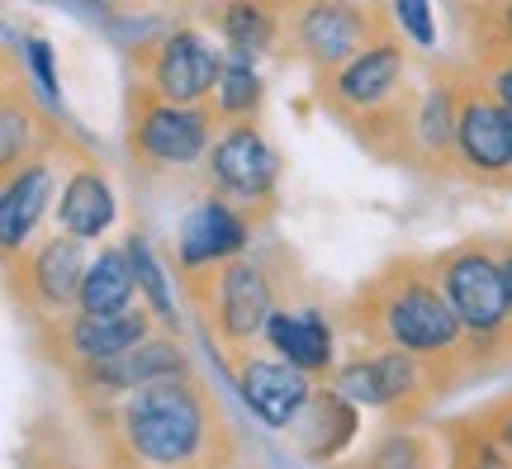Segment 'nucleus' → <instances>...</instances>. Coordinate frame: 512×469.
I'll return each mask as SVG.
<instances>
[{"mask_svg":"<svg viewBox=\"0 0 512 469\" xmlns=\"http://www.w3.org/2000/svg\"><path fill=\"white\" fill-rule=\"evenodd\" d=\"M86 242L72 233L43 237L38 247H24L19 256H5L10 289H15L24 308L34 318H57L62 308L76 304L81 294V275H86Z\"/></svg>","mask_w":512,"mask_h":469,"instance_id":"obj_8","label":"nucleus"},{"mask_svg":"<svg viewBox=\"0 0 512 469\" xmlns=\"http://www.w3.org/2000/svg\"><path fill=\"white\" fill-rule=\"evenodd\" d=\"M223 57L204 43L200 29H171L162 43L143 53V91L171 105H214Z\"/></svg>","mask_w":512,"mask_h":469,"instance_id":"obj_10","label":"nucleus"},{"mask_svg":"<svg viewBox=\"0 0 512 469\" xmlns=\"http://www.w3.org/2000/svg\"><path fill=\"white\" fill-rule=\"evenodd\" d=\"M133 294H138V271H133L128 247H100V256H91V266H86V275H81L76 313L110 318V313L133 308Z\"/></svg>","mask_w":512,"mask_h":469,"instance_id":"obj_21","label":"nucleus"},{"mask_svg":"<svg viewBox=\"0 0 512 469\" xmlns=\"http://www.w3.org/2000/svg\"><path fill=\"white\" fill-rule=\"evenodd\" d=\"M176 375H190V361H185V351L171 342V337H147L143 346H133L124 356L81 365L86 389H100V394H133V389H143V384L176 379Z\"/></svg>","mask_w":512,"mask_h":469,"instance_id":"obj_15","label":"nucleus"},{"mask_svg":"<svg viewBox=\"0 0 512 469\" xmlns=\"http://www.w3.org/2000/svg\"><path fill=\"white\" fill-rule=\"evenodd\" d=\"M34 133H38L34 109L19 105V95L10 91V95H5V114H0V162H5V176L38 157V152H34Z\"/></svg>","mask_w":512,"mask_h":469,"instance_id":"obj_26","label":"nucleus"},{"mask_svg":"<svg viewBox=\"0 0 512 469\" xmlns=\"http://www.w3.org/2000/svg\"><path fill=\"white\" fill-rule=\"evenodd\" d=\"M24 57H29V72H34L38 91L48 95V100H57V72H53V48L43 43V38H29V48H24Z\"/></svg>","mask_w":512,"mask_h":469,"instance_id":"obj_29","label":"nucleus"},{"mask_svg":"<svg viewBox=\"0 0 512 469\" xmlns=\"http://www.w3.org/2000/svg\"><path fill=\"white\" fill-rule=\"evenodd\" d=\"M498 19H503V34H508V43H512V0H503V10H498Z\"/></svg>","mask_w":512,"mask_h":469,"instance_id":"obj_34","label":"nucleus"},{"mask_svg":"<svg viewBox=\"0 0 512 469\" xmlns=\"http://www.w3.org/2000/svg\"><path fill=\"white\" fill-rule=\"evenodd\" d=\"M304 413L313 417V432H304V455L313 465H328L332 455L356 436V403L342 398L337 389H328V394H313V403Z\"/></svg>","mask_w":512,"mask_h":469,"instance_id":"obj_23","label":"nucleus"},{"mask_svg":"<svg viewBox=\"0 0 512 469\" xmlns=\"http://www.w3.org/2000/svg\"><path fill=\"white\" fill-rule=\"evenodd\" d=\"M114 190L105 181V171L91 162H76V171L62 185V199H57V233H72L81 242L91 237H105L114 228Z\"/></svg>","mask_w":512,"mask_h":469,"instance_id":"obj_18","label":"nucleus"},{"mask_svg":"<svg viewBox=\"0 0 512 469\" xmlns=\"http://www.w3.org/2000/svg\"><path fill=\"white\" fill-rule=\"evenodd\" d=\"M375 465L380 469H422L427 465V451H422V441L413 432H394V436H384L380 441Z\"/></svg>","mask_w":512,"mask_h":469,"instance_id":"obj_27","label":"nucleus"},{"mask_svg":"<svg viewBox=\"0 0 512 469\" xmlns=\"http://www.w3.org/2000/svg\"><path fill=\"white\" fill-rule=\"evenodd\" d=\"M456 162L460 176L479 185H512V114L489 91V81L460 86Z\"/></svg>","mask_w":512,"mask_h":469,"instance_id":"obj_7","label":"nucleus"},{"mask_svg":"<svg viewBox=\"0 0 512 469\" xmlns=\"http://www.w3.org/2000/svg\"><path fill=\"white\" fill-rule=\"evenodd\" d=\"M124 247H128V256H133V271H138V289H143L147 308L157 313V323L176 332V299H171L166 271L157 266V256H152V247H147V237L143 233H128Z\"/></svg>","mask_w":512,"mask_h":469,"instance_id":"obj_25","label":"nucleus"},{"mask_svg":"<svg viewBox=\"0 0 512 469\" xmlns=\"http://www.w3.org/2000/svg\"><path fill=\"white\" fill-rule=\"evenodd\" d=\"M53 185L57 176L43 157L24 162L19 171L5 176V195H0V242H5V256H19L29 247L38 218L48 214V204H53Z\"/></svg>","mask_w":512,"mask_h":469,"instance_id":"obj_17","label":"nucleus"},{"mask_svg":"<svg viewBox=\"0 0 512 469\" xmlns=\"http://www.w3.org/2000/svg\"><path fill=\"white\" fill-rule=\"evenodd\" d=\"M214 105H171L152 91L133 86V119H128V147L152 171H185L209 157L214 147Z\"/></svg>","mask_w":512,"mask_h":469,"instance_id":"obj_5","label":"nucleus"},{"mask_svg":"<svg viewBox=\"0 0 512 469\" xmlns=\"http://www.w3.org/2000/svg\"><path fill=\"white\" fill-rule=\"evenodd\" d=\"M347 469H380V465H375V460H370V465H347Z\"/></svg>","mask_w":512,"mask_h":469,"instance_id":"obj_35","label":"nucleus"},{"mask_svg":"<svg viewBox=\"0 0 512 469\" xmlns=\"http://www.w3.org/2000/svg\"><path fill=\"white\" fill-rule=\"evenodd\" d=\"M351 332H361L375 346H394L422 361H446L460 351H475L456 308L446 299L432 256H403L394 266H384L347 308Z\"/></svg>","mask_w":512,"mask_h":469,"instance_id":"obj_1","label":"nucleus"},{"mask_svg":"<svg viewBox=\"0 0 512 469\" xmlns=\"http://www.w3.org/2000/svg\"><path fill=\"white\" fill-rule=\"evenodd\" d=\"M181 275L190 280V294L204 308V332L223 346L228 361L266 332V323L275 313V294L256 261L238 256V261L204 266V271H181Z\"/></svg>","mask_w":512,"mask_h":469,"instance_id":"obj_4","label":"nucleus"},{"mask_svg":"<svg viewBox=\"0 0 512 469\" xmlns=\"http://www.w3.org/2000/svg\"><path fill=\"white\" fill-rule=\"evenodd\" d=\"M152 308L133 304L124 313H110V318H91V313H76L62 323V346L76 365H95L110 361V356H124L133 346H143L152 337Z\"/></svg>","mask_w":512,"mask_h":469,"instance_id":"obj_16","label":"nucleus"},{"mask_svg":"<svg viewBox=\"0 0 512 469\" xmlns=\"http://www.w3.org/2000/svg\"><path fill=\"white\" fill-rule=\"evenodd\" d=\"M266 337L280 351V361H290L304 375L332 370V327L318 308H275Z\"/></svg>","mask_w":512,"mask_h":469,"instance_id":"obj_19","label":"nucleus"},{"mask_svg":"<svg viewBox=\"0 0 512 469\" xmlns=\"http://www.w3.org/2000/svg\"><path fill=\"white\" fill-rule=\"evenodd\" d=\"M403 72H408V62H403L399 38L384 34L370 43L366 53L351 57L342 72L323 76V105L351 124V119H361L370 109L389 105L403 91Z\"/></svg>","mask_w":512,"mask_h":469,"instance_id":"obj_11","label":"nucleus"},{"mask_svg":"<svg viewBox=\"0 0 512 469\" xmlns=\"http://www.w3.org/2000/svg\"><path fill=\"white\" fill-rule=\"evenodd\" d=\"M233 379H238L242 403L252 408L256 422H266L275 432L294 427L304 408L313 403V384L304 370H294L290 361H238L233 365Z\"/></svg>","mask_w":512,"mask_h":469,"instance_id":"obj_14","label":"nucleus"},{"mask_svg":"<svg viewBox=\"0 0 512 469\" xmlns=\"http://www.w3.org/2000/svg\"><path fill=\"white\" fill-rule=\"evenodd\" d=\"M465 469H512V455L498 446L494 436L479 432V446H475V455H470V465Z\"/></svg>","mask_w":512,"mask_h":469,"instance_id":"obj_31","label":"nucleus"},{"mask_svg":"<svg viewBox=\"0 0 512 469\" xmlns=\"http://www.w3.org/2000/svg\"><path fill=\"white\" fill-rule=\"evenodd\" d=\"M204 166H209V195H223L238 209L266 204L275 195V181H280V152L261 138V128L252 119L223 124L214 133Z\"/></svg>","mask_w":512,"mask_h":469,"instance_id":"obj_9","label":"nucleus"},{"mask_svg":"<svg viewBox=\"0 0 512 469\" xmlns=\"http://www.w3.org/2000/svg\"><path fill=\"white\" fill-rule=\"evenodd\" d=\"M247 242H252V218L223 195H209L185 214L176 233V256H181V271H204V266L238 261Z\"/></svg>","mask_w":512,"mask_h":469,"instance_id":"obj_13","label":"nucleus"},{"mask_svg":"<svg viewBox=\"0 0 512 469\" xmlns=\"http://www.w3.org/2000/svg\"><path fill=\"white\" fill-rule=\"evenodd\" d=\"M489 91H494L498 100H503V109L512 114V57L508 62H498L494 72H489Z\"/></svg>","mask_w":512,"mask_h":469,"instance_id":"obj_32","label":"nucleus"},{"mask_svg":"<svg viewBox=\"0 0 512 469\" xmlns=\"http://www.w3.org/2000/svg\"><path fill=\"white\" fill-rule=\"evenodd\" d=\"M394 24H399L418 48H432V43H437V24H432V5H427V0H394Z\"/></svg>","mask_w":512,"mask_h":469,"instance_id":"obj_28","label":"nucleus"},{"mask_svg":"<svg viewBox=\"0 0 512 469\" xmlns=\"http://www.w3.org/2000/svg\"><path fill=\"white\" fill-rule=\"evenodd\" d=\"M219 34L233 53H266L285 34V15L271 10V0H223L219 5Z\"/></svg>","mask_w":512,"mask_h":469,"instance_id":"obj_22","label":"nucleus"},{"mask_svg":"<svg viewBox=\"0 0 512 469\" xmlns=\"http://www.w3.org/2000/svg\"><path fill=\"white\" fill-rule=\"evenodd\" d=\"M456 119H460V86L451 81H432L418 95V114H413V162H456Z\"/></svg>","mask_w":512,"mask_h":469,"instance_id":"obj_20","label":"nucleus"},{"mask_svg":"<svg viewBox=\"0 0 512 469\" xmlns=\"http://www.w3.org/2000/svg\"><path fill=\"white\" fill-rule=\"evenodd\" d=\"M498 261H503V285H508V313H512V237H498Z\"/></svg>","mask_w":512,"mask_h":469,"instance_id":"obj_33","label":"nucleus"},{"mask_svg":"<svg viewBox=\"0 0 512 469\" xmlns=\"http://www.w3.org/2000/svg\"><path fill=\"white\" fill-rule=\"evenodd\" d=\"M219 427V408L190 375L143 384L119 403L124 446L147 469H200L214 451Z\"/></svg>","mask_w":512,"mask_h":469,"instance_id":"obj_2","label":"nucleus"},{"mask_svg":"<svg viewBox=\"0 0 512 469\" xmlns=\"http://www.w3.org/2000/svg\"><path fill=\"white\" fill-rule=\"evenodd\" d=\"M484 436H494L498 446L512 455V398H503V403H494L484 413Z\"/></svg>","mask_w":512,"mask_h":469,"instance_id":"obj_30","label":"nucleus"},{"mask_svg":"<svg viewBox=\"0 0 512 469\" xmlns=\"http://www.w3.org/2000/svg\"><path fill=\"white\" fill-rule=\"evenodd\" d=\"M432 361L380 346V351H361L337 370V394L351 398L356 408H384V413H399L408 398L422 394V370Z\"/></svg>","mask_w":512,"mask_h":469,"instance_id":"obj_12","label":"nucleus"},{"mask_svg":"<svg viewBox=\"0 0 512 469\" xmlns=\"http://www.w3.org/2000/svg\"><path fill=\"white\" fill-rule=\"evenodd\" d=\"M446 299L456 308L460 327L470 346H494L512 337V313H508V285H503V261H498V242L489 237H465L456 247L432 256Z\"/></svg>","mask_w":512,"mask_h":469,"instance_id":"obj_3","label":"nucleus"},{"mask_svg":"<svg viewBox=\"0 0 512 469\" xmlns=\"http://www.w3.org/2000/svg\"><path fill=\"white\" fill-rule=\"evenodd\" d=\"M256 109H261V76H256L252 57H247V53L223 57L219 95H214V114H219V124H242V119H256Z\"/></svg>","mask_w":512,"mask_h":469,"instance_id":"obj_24","label":"nucleus"},{"mask_svg":"<svg viewBox=\"0 0 512 469\" xmlns=\"http://www.w3.org/2000/svg\"><path fill=\"white\" fill-rule=\"evenodd\" d=\"M285 34L313 72L332 76L356 53H366L375 38L389 34V24L375 15V5L361 0H299L294 10H285Z\"/></svg>","mask_w":512,"mask_h":469,"instance_id":"obj_6","label":"nucleus"}]
</instances>
